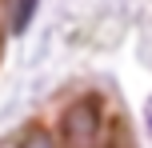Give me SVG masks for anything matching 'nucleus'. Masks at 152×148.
Returning <instances> with one entry per match:
<instances>
[{
    "label": "nucleus",
    "mask_w": 152,
    "mask_h": 148,
    "mask_svg": "<svg viewBox=\"0 0 152 148\" xmlns=\"http://www.w3.org/2000/svg\"><path fill=\"white\" fill-rule=\"evenodd\" d=\"M104 136V108L96 96H80L60 116V144L64 148H100Z\"/></svg>",
    "instance_id": "1"
},
{
    "label": "nucleus",
    "mask_w": 152,
    "mask_h": 148,
    "mask_svg": "<svg viewBox=\"0 0 152 148\" xmlns=\"http://www.w3.org/2000/svg\"><path fill=\"white\" fill-rule=\"evenodd\" d=\"M32 16H36V0H16V12H12V32L16 36L32 24Z\"/></svg>",
    "instance_id": "2"
},
{
    "label": "nucleus",
    "mask_w": 152,
    "mask_h": 148,
    "mask_svg": "<svg viewBox=\"0 0 152 148\" xmlns=\"http://www.w3.org/2000/svg\"><path fill=\"white\" fill-rule=\"evenodd\" d=\"M16 148H56V140H52V132H44V128H28Z\"/></svg>",
    "instance_id": "3"
},
{
    "label": "nucleus",
    "mask_w": 152,
    "mask_h": 148,
    "mask_svg": "<svg viewBox=\"0 0 152 148\" xmlns=\"http://www.w3.org/2000/svg\"><path fill=\"white\" fill-rule=\"evenodd\" d=\"M148 128H152V100H148Z\"/></svg>",
    "instance_id": "4"
}]
</instances>
